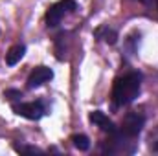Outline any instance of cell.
I'll return each instance as SVG.
<instances>
[{
  "label": "cell",
  "mask_w": 158,
  "mask_h": 156,
  "mask_svg": "<svg viewBox=\"0 0 158 156\" xmlns=\"http://www.w3.org/2000/svg\"><path fill=\"white\" fill-rule=\"evenodd\" d=\"M4 97H6L7 101H11V103H17V101L22 99V92L17 90V88H7V90L4 92Z\"/></svg>",
  "instance_id": "30bf717a"
},
{
  "label": "cell",
  "mask_w": 158,
  "mask_h": 156,
  "mask_svg": "<svg viewBox=\"0 0 158 156\" xmlns=\"http://www.w3.org/2000/svg\"><path fill=\"white\" fill-rule=\"evenodd\" d=\"M52 77H53L52 68H48V66H37V68L30 74V77H28V81H26V86H28L30 90L39 88V86H42L44 83H48Z\"/></svg>",
  "instance_id": "5b68a950"
},
{
  "label": "cell",
  "mask_w": 158,
  "mask_h": 156,
  "mask_svg": "<svg viewBox=\"0 0 158 156\" xmlns=\"http://www.w3.org/2000/svg\"><path fill=\"white\" fill-rule=\"evenodd\" d=\"M15 151L19 153H30V154H40L42 151L37 147H30V145H15Z\"/></svg>",
  "instance_id": "8fae6325"
},
{
  "label": "cell",
  "mask_w": 158,
  "mask_h": 156,
  "mask_svg": "<svg viewBox=\"0 0 158 156\" xmlns=\"http://www.w3.org/2000/svg\"><path fill=\"white\" fill-rule=\"evenodd\" d=\"M156 4H158V0H156Z\"/></svg>",
  "instance_id": "5bb4252c"
},
{
  "label": "cell",
  "mask_w": 158,
  "mask_h": 156,
  "mask_svg": "<svg viewBox=\"0 0 158 156\" xmlns=\"http://www.w3.org/2000/svg\"><path fill=\"white\" fill-rule=\"evenodd\" d=\"M13 112L20 117H26V119H31V121H37L46 114V109H44V103L42 101H30V103H13Z\"/></svg>",
  "instance_id": "277c9868"
},
{
  "label": "cell",
  "mask_w": 158,
  "mask_h": 156,
  "mask_svg": "<svg viewBox=\"0 0 158 156\" xmlns=\"http://www.w3.org/2000/svg\"><path fill=\"white\" fill-rule=\"evenodd\" d=\"M24 53H26V46L24 44H13L7 50V53H6V64L7 66H15L17 63H20Z\"/></svg>",
  "instance_id": "52a82bcc"
},
{
  "label": "cell",
  "mask_w": 158,
  "mask_h": 156,
  "mask_svg": "<svg viewBox=\"0 0 158 156\" xmlns=\"http://www.w3.org/2000/svg\"><path fill=\"white\" fill-rule=\"evenodd\" d=\"M72 143H74V147L81 151V153H85V151H88L90 149V140H88V136H85V134H74L72 136Z\"/></svg>",
  "instance_id": "9c48e42d"
},
{
  "label": "cell",
  "mask_w": 158,
  "mask_h": 156,
  "mask_svg": "<svg viewBox=\"0 0 158 156\" xmlns=\"http://www.w3.org/2000/svg\"><path fill=\"white\" fill-rule=\"evenodd\" d=\"M143 125H145V116L143 114H140V112H129L127 116L123 117V121H121V125L118 127L116 132L121 138H125V140H134L142 132Z\"/></svg>",
  "instance_id": "7a4b0ae2"
},
{
  "label": "cell",
  "mask_w": 158,
  "mask_h": 156,
  "mask_svg": "<svg viewBox=\"0 0 158 156\" xmlns=\"http://www.w3.org/2000/svg\"><path fill=\"white\" fill-rule=\"evenodd\" d=\"M94 37L99 40H105L107 44H116L118 42V33L114 30H110L109 26H101L94 31Z\"/></svg>",
  "instance_id": "ba28073f"
},
{
  "label": "cell",
  "mask_w": 158,
  "mask_h": 156,
  "mask_svg": "<svg viewBox=\"0 0 158 156\" xmlns=\"http://www.w3.org/2000/svg\"><path fill=\"white\" fill-rule=\"evenodd\" d=\"M140 88H142V74L138 72H129L118 77L112 86V107L118 109V107L131 105L138 97Z\"/></svg>",
  "instance_id": "6da1fadb"
},
{
  "label": "cell",
  "mask_w": 158,
  "mask_h": 156,
  "mask_svg": "<svg viewBox=\"0 0 158 156\" xmlns=\"http://www.w3.org/2000/svg\"><path fill=\"white\" fill-rule=\"evenodd\" d=\"M76 9H77L76 0H59L57 4L50 6V9L46 11V24H48V28L59 26L63 17L68 15V13H74Z\"/></svg>",
  "instance_id": "3957f363"
},
{
  "label": "cell",
  "mask_w": 158,
  "mask_h": 156,
  "mask_svg": "<svg viewBox=\"0 0 158 156\" xmlns=\"http://www.w3.org/2000/svg\"><path fill=\"white\" fill-rule=\"evenodd\" d=\"M140 2H142V4H145V6H151V2H153V0H140Z\"/></svg>",
  "instance_id": "4fadbf2b"
},
{
  "label": "cell",
  "mask_w": 158,
  "mask_h": 156,
  "mask_svg": "<svg viewBox=\"0 0 158 156\" xmlns=\"http://www.w3.org/2000/svg\"><path fill=\"white\" fill-rule=\"evenodd\" d=\"M88 119L94 123V125H98L101 130H105V132H109V134H114L116 130H118V127L109 119V116H105L101 110H94V112H90V116Z\"/></svg>",
  "instance_id": "8992f818"
},
{
  "label": "cell",
  "mask_w": 158,
  "mask_h": 156,
  "mask_svg": "<svg viewBox=\"0 0 158 156\" xmlns=\"http://www.w3.org/2000/svg\"><path fill=\"white\" fill-rule=\"evenodd\" d=\"M151 149H153L155 153H158V142H156V143H153V145H151Z\"/></svg>",
  "instance_id": "7c38bea8"
}]
</instances>
